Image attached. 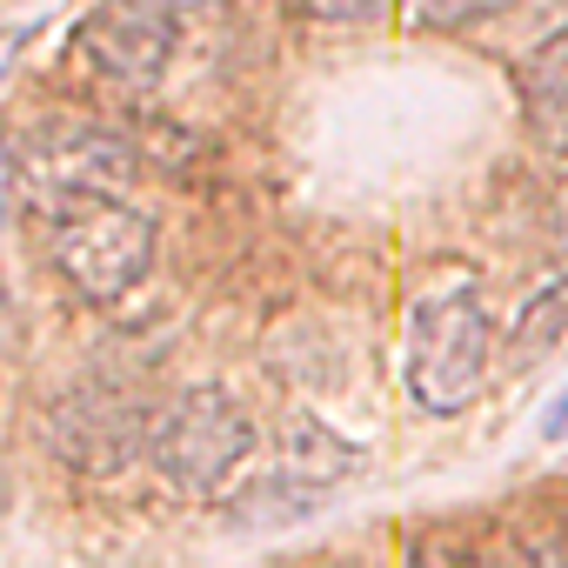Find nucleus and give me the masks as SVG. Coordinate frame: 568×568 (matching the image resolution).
<instances>
[{
    "label": "nucleus",
    "mask_w": 568,
    "mask_h": 568,
    "mask_svg": "<svg viewBox=\"0 0 568 568\" xmlns=\"http://www.w3.org/2000/svg\"><path fill=\"white\" fill-rule=\"evenodd\" d=\"M174 14L161 0H94L81 21V54L94 74L121 81V88H154L174 61Z\"/></svg>",
    "instance_id": "6"
},
{
    "label": "nucleus",
    "mask_w": 568,
    "mask_h": 568,
    "mask_svg": "<svg viewBox=\"0 0 568 568\" xmlns=\"http://www.w3.org/2000/svg\"><path fill=\"white\" fill-rule=\"evenodd\" d=\"M41 214H48V254L81 302L108 308L148 281L154 221L141 207H128L121 194H74V201H48Z\"/></svg>",
    "instance_id": "1"
},
{
    "label": "nucleus",
    "mask_w": 568,
    "mask_h": 568,
    "mask_svg": "<svg viewBox=\"0 0 568 568\" xmlns=\"http://www.w3.org/2000/svg\"><path fill=\"white\" fill-rule=\"evenodd\" d=\"M521 94L528 108H568V28H555L548 41H535V54L521 61Z\"/></svg>",
    "instance_id": "10"
},
{
    "label": "nucleus",
    "mask_w": 568,
    "mask_h": 568,
    "mask_svg": "<svg viewBox=\"0 0 568 568\" xmlns=\"http://www.w3.org/2000/svg\"><path fill=\"white\" fill-rule=\"evenodd\" d=\"M148 435H154V415L141 395L114 388V382H81L74 395L54 402L48 415V442L68 468L81 475H114L128 468L134 455H148Z\"/></svg>",
    "instance_id": "4"
},
{
    "label": "nucleus",
    "mask_w": 568,
    "mask_h": 568,
    "mask_svg": "<svg viewBox=\"0 0 568 568\" xmlns=\"http://www.w3.org/2000/svg\"><path fill=\"white\" fill-rule=\"evenodd\" d=\"M14 161L41 187V207L74 194H121L134 181V148L94 121H41Z\"/></svg>",
    "instance_id": "5"
},
{
    "label": "nucleus",
    "mask_w": 568,
    "mask_h": 568,
    "mask_svg": "<svg viewBox=\"0 0 568 568\" xmlns=\"http://www.w3.org/2000/svg\"><path fill=\"white\" fill-rule=\"evenodd\" d=\"M254 455V415L201 382V388H181L161 415H154V435H148V462L161 468L168 488L181 495H214L234 481V468Z\"/></svg>",
    "instance_id": "3"
},
{
    "label": "nucleus",
    "mask_w": 568,
    "mask_h": 568,
    "mask_svg": "<svg viewBox=\"0 0 568 568\" xmlns=\"http://www.w3.org/2000/svg\"><path fill=\"white\" fill-rule=\"evenodd\" d=\"M488 335H495L488 308H481V295L468 288V281L422 295L415 315H408V362H402L415 408L462 415L481 395V382H488Z\"/></svg>",
    "instance_id": "2"
},
{
    "label": "nucleus",
    "mask_w": 568,
    "mask_h": 568,
    "mask_svg": "<svg viewBox=\"0 0 568 568\" xmlns=\"http://www.w3.org/2000/svg\"><path fill=\"white\" fill-rule=\"evenodd\" d=\"M295 8H308L315 21H348L355 28V21H375L388 0H295Z\"/></svg>",
    "instance_id": "12"
},
{
    "label": "nucleus",
    "mask_w": 568,
    "mask_h": 568,
    "mask_svg": "<svg viewBox=\"0 0 568 568\" xmlns=\"http://www.w3.org/2000/svg\"><path fill=\"white\" fill-rule=\"evenodd\" d=\"M408 568H535L528 541H462V535H415Z\"/></svg>",
    "instance_id": "9"
},
{
    "label": "nucleus",
    "mask_w": 568,
    "mask_h": 568,
    "mask_svg": "<svg viewBox=\"0 0 568 568\" xmlns=\"http://www.w3.org/2000/svg\"><path fill=\"white\" fill-rule=\"evenodd\" d=\"M528 561H535V568H568V521L541 528V535L528 541Z\"/></svg>",
    "instance_id": "13"
},
{
    "label": "nucleus",
    "mask_w": 568,
    "mask_h": 568,
    "mask_svg": "<svg viewBox=\"0 0 568 568\" xmlns=\"http://www.w3.org/2000/svg\"><path fill=\"white\" fill-rule=\"evenodd\" d=\"M501 8H508V0H415V14L428 28H468V21H488Z\"/></svg>",
    "instance_id": "11"
},
{
    "label": "nucleus",
    "mask_w": 568,
    "mask_h": 568,
    "mask_svg": "<svg viewBox=\"0 0 568 568\" xmlns=\"http://www.w3.org/2000/svg\"><path fill=\"white\" fill-rule=\"evenodd\" d=\"M541 435H548V442H568V395H561V402L541 415Z\"/></svg>",
    "instance_id": "16"
},
{
    "label": "nucleus",
    "mask_w": 568,
    "mask_h": 568,
    "mask_svg": "<svg viewBox=\"0 0 568 568\" xmlns=\"http://www.w3.org/2000/svg\"><path fill=\"white\" fill-rule=\"evenodd\" d=\"M161 8L174 14V21H207V14H221L227 0H161Z\"/></svg>",
    "instance_id": "14"
},
{
    "label": "nucleus",
    "mask_w": 568,
    "mask_h": 568,
    "mask_svg": "<svg viewBox=\"0 0 568 568\" xmlns=\"http://www.w3.org/2000/svg\"><path fill=\"white\" fill-rule=\"evenodd\" d=\"M14 54H21V28H0V88L14 74Z\"/></svg>",
    "instance_id": "15"
},
{
    "label": "nucleus",
    "mask_w": 568,
    "mask_h": 568,
    "mask_svg": "<svg viewBox=\"0 0 568 568\" xmlns=\"http://www.w3.org/2000/svg\"><path fill=\"white\" fill-rule=\"evenodd\" d=\"M568 335V274L561 281H548V288H535L528 295V308L515 315V328H508V368H528L541 348H555Z\"/></svg>",
    "instance_id": "8"
},
{
    "label": "nucleus",
    "mask_w": 568,
    "mask_h": 568,
    "mask_svg": "<svg viewBox=\"0 0 568 568\" xmlns=\"http://www.w3.org/2000/svg\"><path fill=\"white\" fill-rule=\"evenodd\" d=\"M362 455L348 448V442H335L322 422H295L288 435H281V468L274 475H288V481H302V488H328L335 475H348Z\"/></svg>",
    "instance_id": "7"
}]
</instances>
